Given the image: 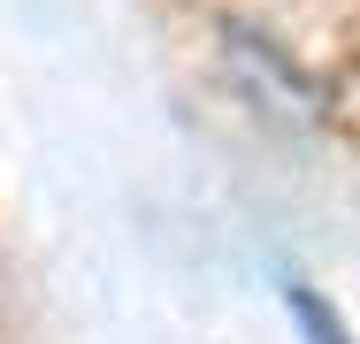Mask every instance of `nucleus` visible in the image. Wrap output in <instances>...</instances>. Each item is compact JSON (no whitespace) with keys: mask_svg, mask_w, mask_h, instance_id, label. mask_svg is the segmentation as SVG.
Here are the masks:
<instances>
[{"mask_svg":"<svg viewBox=\"0 0 360 344\" xmlns=\"http://www.w3.org/2000/svg\"><path fill=\"white\" fill-rule=\"evenodd\" d=\"M291 314H299V329H307V344H345V329H338V314H330V306H322V298H314L307 283L291 291Z\"/></svg>","mask_w":360,"mask_h":344,"instance_id":"obj_1","label":"nucleus"}]
</instances>
